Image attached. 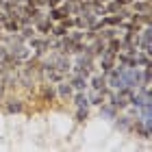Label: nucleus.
<instances>
[{
    "label": "nucleus",
    "mask_w": 152,
    "mask_h": 152,
    "mask_svg": "<svg viewBox=\"0 0 152 152\" xmlns=\"http://www.w3.org/2000/svg\"><path fill=\"white\" fill-rule=\"evenodd\" d=\"M87 98H89V104L100 107L102 102H104V98H107V96H104V91H98V89H94V91H91V96H87Z\"/></svg>",
    "instance_id": "nucleus-12"
},
{
    "label": "nucleus",
    "mask_w": 152,
    "mask_h": 152,
    "mask_svg": "<svg viewBox=\"0 0 152 152\" xmlns=\"http://www.w3.org/2000/svg\"><path fill=\"white\" fill-rule=\"evenodd\" d=\"M70 39L74 41V44H76V41H83V39H85V33H83V31L78 28V31H74V33H70Z\"/></svg>",
    "instance_id": "nucleus-20"
},
{
    "label": "nucleus",
    "mask_w": 152,
    "mask_h": 152,
    "mask_svg": "<svg viewBox=\"0 0 152 152\" xmlns=\"http://www.w3.org/2000/svg\"><path fill=\"white\" fill-rule=\"evenodd\" d=\"M133 11L135 13H146V11H150V0H135V2H133Z\"/></svg>",
    "instance_id": "nucleus-14"
},
{
    "label": "nucleus",
    "mask_w": 152,
    "mask_h": 152,
    "mask_svg": "<svg viewBox=\"0 0 152 152\" xmlns=\"http://www.w3.org/2000/svg\"><path fill=\"white\" fill-rule=\"evenodd\" d=\"M130 126H133V117H130V115H122V117H117V115H115V128H120V130H128Z\"/></svg>",
    "instance_id": "nucleus-10"
},
{
    "label": "nucleus",
    "mask_w": 152,
    "mask_h": 152,
    "mask_svg": "<svg viewBox=\"0 0 152 152\" xmlns=\"http://www.w3.org/2000/svg\"><path fill=\"white\" fill-rule=\"evenodd\" d=\"M89 117V111H87V107H83V109H78V111H76V122L78 124H83Z\"/></svg>",
    "instance_id": "nucleus-18"
},
{
    "label": "nucleus",
    "mask_w": 152,
    "mask_h": 152,
    "mask_svg": "<svg viewBox=\"0 0 152 152\" xmlns=\"http://www.w3.org/2000/svg\"><path fill=\"white\" fill-rule=\"evenodd\" d=\"M20 35H22L24 39H31V37H35V26H31V24H24V26H20Z\"/></svg>",
    "instance_id": "nucleus-16"
},
{
    "label": "nucleus",
    "mask_w": 152,
    "mask_h": 152,
    "mask_svg": "<svg viewBox=\"0 0 152 152\" xmlns=\"http://www.w3.org/2000/svg\"><path fill=\"white\" fill-rule=\"evenodd\" d=\"M74 104H76V109L89 107V98H87V94H85V91H76V96H74Z\"/></svg>",
    "instance_id": "nucleus-13"
},
{
    "label": "nucleus",
    "mask_w": 152,
    "mask_h": 152,
    "mask_svg": "<svg viewBox=\"0 0 152 152\" xmlns=\"http://www.w3.org/2000/svg\"><path fill=\"white\" fill-rule=\"evenodd\" d=\"M87 85H91V89L104 91V89H107V78H104V74H94L91 80H87Z\"/></svg>",
    "instance_id": "nucleus-6"
},
{
    "label": "nucleus",
    "mask_w": 152,
    "mask_h": 152,
    "mask_svg": "<svg viewBox=\"0 0 152 152\" xmlns=\"http://www.w3.org/2000/svg\"><path fill=\"white\" fill-rule=\"evenodd\" d=\"M67 15H70V7L63 4V7H52L50 13H48V18L52 20V22H61V20H65Z\"/></svg>",
    "instance_id": "nucleus-3"
},
{
    "label": "nucleus",
    "mask_w": 152,
    "mask_h": 152,
    "mask_svg": "<svg viewBox=\"0 0 152 152\" xmlns=\"http://www.w3.org/2000/svg\"><path fill=\"white\" fill-rule=\"evenodd\" d=\"M28 46H31L37 54H44V52L50 50V39H46V37H31V39H28Z\"/></svg>",
    "instance_id": "nucleus-2"
},
{
    "label": "nucleus",
    "mask_w": 152,
    "mask_h": 152,
    "mask_svg": "<svg viewBox=\"0 0 152 152\" xmlns=\"http://www.w3.org/2000/svg\"><path fill=\"white\" fill-rule=\"evenodd\" d=\"M44 2H46V4L52 9V7H59V2H61V0H44Z\"/></svg>",
    "instance_id": "nucleus-23"
},
{
    "label": "nucleus",
    "mask_w": 152,
    "mask_h": 152,
    "mask_svg": "<svg viewBox=\"0 0 152 152\" xmlns=\"http://www.w3.org/2000/svg\"><path fill=\"white\" fill-rule=\"evenodd\" d=\"M122 22H124V20H122L120 13H113V15H109V18H102V20H100V24H102V26H120Z\"/></svg>",
    "instance_id": "nucleus-11"
},
{
    "label": "nucleus",
    "mask_w": 152,
    "mask_h": 152,
    "mask_svg": "<svg viewBox=\"0 0 152 152\" xmlns=\"http://www.w3.org/2000/svg\"><path fill=\"white\" fill-rule=\"evenodd\" d=\"M113 61H115L113 54H107V52L100 54V67H102V74H107V72L113 67Z\"/></svg>",
    "instance_id": "nucleus-8"
},
{
    "label": "nucleus",
    "mask_w": 152,
    "mask_h": 152,
    "mask_svg": "<svg viewBox=\"0 0 152 152\" xmlns=\"http://www.w3.org/2000/svg\"><path fill=\"white\" fill-rule=\"evenodd\" d=\"M50 33H52L54 37H63V35H67V26H65V22L61 20V24L52 26V28H50Z\"/></svg>",
    "instance_id": "nucleus-15"
},
{
    "label": "nucleus",
    "mask_w": 152,
    "mask_h": 152,
    "mask_svg": "<svg viewBox=\"0 0 152 152\" xmlns=\"http://www.w3.org/2000/svg\"><path fill=\"white\" fill-rule=\"evenodd\" d=\"M54 96H57V87H54L52 83H50V85H46V87H44V98H46L48 102H52Z\"/></svg>",
    "instance_id": "nucleus-17"
},
{
    "label": "nucleus",
    "mask_w": 152,
    "mask_h": 152,
    "mask_svg": "<svg viewBox=\"0 0 152 152\" xmlns=\"http://www.w3.org/2000/svg\"><path fill=\"white\" fill-rule=\"evenodd\" d=\"M100 115H104L107 120H115V115H117V107H113L111 102H102V104H100Z\"/></svg>",
    "instance_id": "nucleus-7"
},
{
    "label": "nucleus",
    "mask_w": 152,
    "mask_h": 152,
    "mask_svg": "<svg viewBox=\"0 0 152 152\" xmlns=\"http://www.w3.org/2000/svg\"><path fill=\"white\" fill-rule=\"evenodd\" d=\"M107 11H109V13H117V11H120V4H117L115 0H113V2H111V4H109L107 9H104V13H107Z\"/></svg>",
    "instance_id": "nucleus-21"
},
{
    "label": "nucleus",
    "mask_w": 152,
    "mask_h": 152,
    "mask_svg": "<svg viewBox=\"0 0 152 152\" xmlns=\"http://www.w3.org/2000/svg\"><path fill=\"white\" fill-rule=\"evenodd\" d=\"M54 87H57L59 98H72V96H74V89H72V85H70L67 80H59Z\"/></svg>",
    "instance_id": "nucleus-5"
},
{
    "label": "nucleus",
    "mask_w": 152,
    "mask_h": 152,
    "mask_svg": "<svg viewBox=\"0 0 152 152\" xmlns=\"http://www.w3.org/2000/svg\"><path fill=\"white\" fill-rule=\"evenodd\" d=\"M96 2H100V4H102V2H109V0H96Z\"/></svg>",
    "instance_id": "nucleus-25"
},
{
    "label": "nucleus",
    "mask_w": 152,
    "mask_h": 152,
    "mask_svg": "<svg viewBox=\"0 0 152 152\" xmlns=\"http://www.w3.org/2000/svg\"><path fill=\"white\" fill-rule=\"evenodd\" d=\"M87 80H89L87 76H83V74H74L67 83H70L72 89H76V91H85V89H87Z\"/></svg>",
    "instance_id": "nucleus-4"
},
{
    "label": "nucleus",
    "mask_w": 152,
    "mask_h": 152,
    "mask_svg": "<svg viewBox=\"0 0 152 152\" xmlns=\"http://www.w3.org/2000/svg\"><path fill=\"white\" fill-rule=\"evenodd\" d=\"M102 28H104V26H102ZM115 33H117L115 28H104V31H102V35H100V39L102 41H109V39L115 37Z\"/></svg>",
    "instance_id": "nucleus-19"
},
{
    "label": "nucleus",
    "mask_w": 152,
    "mask_h": 152,
    "mask_svg": "<svg viewBox=\"0 0 152 152\" xmlns=\"http://www.w3.org/2000/svg\"><path fill=\"white\" fill-rule=\"evenodd\" d=\"M80 2H91V0H80Z\"/></svg>",
    "instance_id": "nucleus-26"
},
{
    "label": "nucleus",
    "mask_w": 152,
    "mask_h": 152,
    "mask_svg": "<svg viewBox=\"0 0 152 152\" xmlns=\"http://www.w3.org/2000/svg\"><path fill=\"white\" fill-rule=\"evenodd\" d=\"M7 57H9V50H7L4 46H0V63H4Z\"/></svg>",
    "instance_id": "nucleus-22"
},
{
    "label": "nucleus",
    "mask_w": 152,
    "mask_h": 152,
    "mask_svg": "<svg viewBox=\"0 0 152 152\" xmlns=\"http://www.w3.org/2000/svg\"><path fill=\"white\" fill-rule=\"evenodd\" d=\"M115 2L120 4V7H124V4H130V0H115Z\"/></svg>",
    "instance_id": "nucleus-24"
},
{
    "label": "nucleus",
    "mask_w": 152,
    "mask_h": 152,
    "mask_svg": "<svg viewBox=\"0 0 152 152\" xmlns=\"http://www.w3.org/2000/svg\"><path fill=\"white\" fill-rule=\"evenodd\" d=\"M7 50H9L11 57H15L20 61H28V57H31V50L24 44H18V41H11V46L7 48Z\"/></svg>",
    "instance_id": "nucleus-1"
},
{
    "label": "nucleus",
    "mask_w": 152,
    "mask_h": 152,
    "mask_svg": "<svg viewBox=\"0 0 152 152\" xmlns=\"http://www.w3.org/2000/svg\"><path fill=\"white\" fill-rule=\"evenodd\" d=\"M4 109H7V113H22L24 111V104H22V100H7V104H4Z\"/></svg>",
    "instance_id": "nucleus-9"
},
{
    "label": "nucleus",
    "mask_w": 152,
    "mask_h": 152,
    "mask_svg": "<svg viewBox=\"0 0 152 152\" xmlns=\"http://www.w3.org/2000/svg\"><path fill=\"white\" fill-rule=\"evenodd\" d=\"M0 31H2V26H0Z\"/></svg>",
    "instance_id": "nucleus-27"
}]
</instances>
